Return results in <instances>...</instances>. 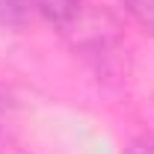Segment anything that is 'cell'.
I'll use <instances>...</instances> for the list:
<instances>
[{"label":"cell","mask_w":154,"mask_h":154,"mask_svg":"<svg viewBox=\"0 0 154 154\" xmlns=\"http://www.w3.org/2000/svg\"><path fill=\"white\" fill-rule=\"evenodd\" d=\"M125 9L148 36H154V0H125Z\"/></svg>","instance_id":"1"},{"label":"cell","mask_w":154,"mask_h":154,"mask_svg":"<svg viewBox=\"0 0 154 154\" xmlns=\"http://www.w3.org/2000/svg\"><path fill=\"white\" fill-rule=\"evenodd\" d=\"M125 154H154V136H139L134 142H128Z\"/></svg>","instance_id":"2"},{"label":"cell","mask_w":154,"mask_h":154,"mask_svg":"<svg viewBox=\"0 0 154 154\" xmlns=\"http://www.w3.org/2000/svg\"><path fill=\"white\" fill-rule=\"evenodd\" d=\"M0 134H3V116H0Z\"/></svg>","instance_id":"3"}]
</instances>
